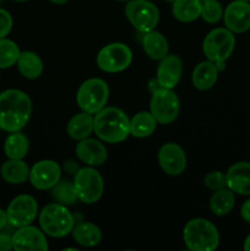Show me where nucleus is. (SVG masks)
I'll use <instances>...</instances> for the list:
<instances>
[{
	"label": "nucleus",
	"instance_id": "1",
	"mask_svg": "<svg viewBox=\"0 0 250 251\" xmlns=\"http://www.w3.org/2000/svg\"><path fill=\"white\" fill-rule=\"evenodd\" d=\"M32 114V100L26 92L10 88L0 93V129L21 131Z\"/></svg>",
	"mask_w": 250,
	"mask_h": 251
},
{
	"label": "nucleus",
	"instance_id": "2",
	"mask_svg": "<svg viewBox=\"0 0 250 251\" xmlns=\"http://www.w3.org/2000/svg\"><path fill=\"white\" fill-rule=\"evenodd\" d=\"M93 132L107 144H120L130 136V119L124 110L104 107L93 115Z\"/></svg>",
	"mask_w": 250,
	"mask_h": 251
},
{
	"label": "nucleus",
	"instance_id": "3",
	"mask_svg": "<svg viewBox=\"0 0 250 251\" xmlns=\"http://www.w3.org/2000/svg\"><path fill=\"white\" fill-rule=\"evenodd\" d=\"M183 240L190 251H213L220 245V233L206 218H193L183 229Z\"/></svg>",
	"mask_w": 250,
	"mask_h": 251
},
{
	"label": "nucleus",
	"instance_id": "4",
	"mask_svg": "<svg viewBox=\"0 0 250 251\" xmlns=\"http://www.w3.org/2000/svg\"><path fill=\"white\" fill-rule=\"evenodd\" d=\"M39 228L51 238H64L71 234L75 217L65 205L59 202L49 203L38 213Z\"/></svg>",
	"mask_w": 250,
	"mask_h": 251
},
{
	"label": "nucleus",
	"instance_id": "5",
	"mask_svg": "<svg viewBox=\"0 0 250 251\" xmlns=\"http://www.w3.org/2000/svg\"><path fill=\"white\" fill-rule=\"evenodd\" d=\"M109 98V87L103 78L92 77L81 83L76 93V102L82 112L95 115L105 107Z\"/></svg>",
	"mask_w": 250,
	"mask_h": 251
},
{
	"label": "nucleus",
	"instance_id": "6",
	"mask_svg": "<svg viewBox=\"0 0 250 251\" xmlns=\"http://www.w3.org/2000/svg\"><path fill=\"white\" fill-rule=\"evenodd\" d=\"M73 183L78 200L86 205L98 202L104 191V181L95 167L78 168L74 176Z\"/></svg>",
	"mask_w": 250,
	"mask_h": 251
},
{
	"label": "nucleus",
	"instance_id": "7",
	"mask_svg": "<svg viewBox=\"0 0 250 251\" xmlns=\"http://www.w3.org/2000/svg\"><path fill=\"white\" fill-rule=\"evenodd\" d=\"M235 48V37L227 27H217L206 34L202 42V51L207 60L225 61Z\"/></svg>",
	"mask_w": 250,
	"mask_h": 251
},
{
	"label": "nucleus",
	"instance_id": "8",
	"mask_svg": "<svg viewBox=\"0 0 250 251\" xmlns=\"http://www.w3.org/2000/svg\"><path fill=\"white\" fill-rule=\"evenodd\" d=\"M150 112L158 124H172L178 118L180 112V102L176 93L169 88H157L152 92Z\"/></svg>",
	"mask_w": 250,
	"mask_h": 251
},
{
	"label": "nucleus",
	"instance_id": "9",
	"mask_svg": "<svg viewBox=\"0 0 250 251\" xmlns=\"http://www.w3.org/2000/svg\"><path fill=\"white\" fill-rule=\"evenodd\" d=\"M124 11L127 21L141 33L154 29L159 22L158 7L149 0H129Z\"/></svg>",
	"mask_w": 250,
	"mask_h": 251
},
{
	"label": "nucleus",
	"instance_id": "10",
	"mask_svg": "<svg viewBox=\"0 0 250 251\" xmlns=\"http://www.w3.org/2000/svg\"><path fill=\"white\" fill-rule=\"evenodd\" d=\"M98 68L108 74H117L126 70L132 63V51L125 43L115 42L103 47L97 54Z\"/></svg>",
	"mask_w": 250,
	"mask_h": 251
},
{
	"label": "nucleus",
	"instance_id": "11",
	"mask_svg": "<svg viewBox=\"0 0 250 251\" xmlns=\"http://www.w3.org/2000/svg\"><path fill=\"white\" fill-rule=\"evenodd\" d=\"M9 225L15 228L32 225L38 215V203L28 194H21L12 199L6 208Z\"/></svg>",
	"mask_w": 250,
	"mask_h": 251
},
{
	"label": "nucleus",
	"instance_id": "12",
	"mask_svg": "<svg viewBox=\"0 0 250 251\" xmlns=\"http://www.w3.org/2000/svg\"><path fill=\"white\" fill-rule=\"evenodd\" d=\"M60 179V166L51 159H42L29 168L28 180L37 190H50Z\"/></svg>",
	"mask_w": 250,
	"mask_h": 251
},
{
	"label": "nucleus",
	"instance_id": "13",
	"mask_svg": "<svg viewBox=\"0 0 250 251\" xmlns=\"http://www.w3.org/2000/svg\"><path fill=\"white\" fill-rule=\"evenodd\" d=\"M12 247L16 251H47V237L41 228L28 225L17 228L12 234Z\"/></svg>",
	"mask_w": 250,
	"mask_h": 251
},
{
	"label": "nucleus",
	"instance_id": "14",
	"mask_svg": "<svg viewBox=\"0 0 250 251\" xmlns=\"http://www.w3.org/2000/svg\"><path fill=\"white\" fill-rule=\"evenodd\" d=\"M158 163L162 171L168 176H180L186 168L185 151L175 142H167L158 151Z\"/></svg>",
	"mask_w": 250,
	"mask_h": 251
},
{
	"label": "nucleus",
	"instance_id": "15",
	"mask_svg": "<svg viewBox=\"0 0 250 251\" xmlns=\"http://www.w3.org/2000/svg\"><path fill=\"white\" fill-rule=\"evenodd\" d=\"M225 26L233 33H244L250 29V2L234 0L223 11Z\"/></svg>",
	"mask_w": 250,
	"mask_h": 251
},
{
	"label": "nucleus",
	"instance_id": "16",
	"mask_svg": "<svg viewBox=\"0 0 250 251\" xmlns=\"http://www.w3.org/2000/svg\"><path fill=\"white\" fill-rule=\"evenodd\" d=\"M183 74V61L175 54H167L159 60L156 71V81L163 88L173 90L179 83Z\"/></svg>",
	"mask_w": 250,
	"mask_h": 251
},
{
	"label": "nucleus",
	"instance_id": "17",
	"mask_svg": "<svg viewBox=\"0 0 250 251\" xmlns=\"http://www.w3.org/2000/svg\"><path fill=\"white\" fill-rule=\"evenodd\" d=\"M75 153L81 162L91 167L102 166L108 158V151L104 145L100 140L90 139V137H86L77 142Z\"/></svg>",
	"mask_w": 250,
	"mask_h": 251
},
{
	"label": "nucleus",
	"instance_id": "18",
	"mask_svg": "<svg viewBox=\"0 0 250 251\" xmlns=\"http://www.w3.org/2000/svg\"><path fill=\"white\" fill-rule=\"evenodd\" d=\"M227 188L234 194L243 196H250V163L249 162H237L228 168L225 173Z\"/></svg>",
	"mask_w": 250,
	"mask_h": 251
},
{
	"label": "nucleus",
	"instance_id": "19",
	"mask_svg": "<svg viewBox=\"0 0 250 251\" xmlns=\"http://www.w3.org/2000/svg\"><path fill=\"white\" fill-rule=\"evenodd\" d=\"M218 78V70L215 63L205 60L199 63L191 74V82L194 87L200 91H207L216 85Z\"/></svg>",
	"mask_w": 250,
	"mask_h": 251
},
{
	"label": "nucleus",
	"instance_id": "20",
	"mask_svg": "<svg viewBox=\"0 0 250 251\" xmlns=\"http://www.w3.org/2000/svg\"><path fill=\"white\" fill-rule=\"evenodd\" d=\"M142 48L149 58L159 61L168 54V41L161 32L152 29L142 36Z\"/></svg>",
	"mask_w": 250,
	"mask_h": 251
},
{
	"label": "nucleus",
	"instance_id": "21",
	"mask_svg": "<svg viewBox=\"0 0 250 251\" xmlns=\"http://www.w3.org/2000/svg\"><path fill=\"white\" fill-rule=\"evenodd\" d=\"M74 240L85 248H93L102 240V232L100 227L91 222H78L71 230Z\"/></svg>",
	"mask_w": 250,
	"mask_h": 251
},
{
	"label": "nucleus",
	"instance_id": "22",
	"mask_svg": "<svg viewBox=\"0 0 250 251\" xmlns=\"http://www.w3.org/2000/svg\"><path fill=\"white\" fill-rule=\"evenodd\" d=\"M66 132L75 141H81L93 132V114L81 112L71 117L66 125Z\"/></svg>",
	"mask_w": 250,
	"mask_h": 251
},
{
	"label": "nucleus",
	"instance_id": "23",
	"mask_svg": "<svg viewBox=\"0 0 250 251\" xmlns=\"http://www.w3.org/2000/svg\"><path fill=\"white\" fill-rule=\"evenodd\" d=\"M1 178L6 183L19 185L25 183L29 176V167L22 159H7L0 168Z\"/></svg>",
	"mask_w": 250,
	"mask_h": 251
},
{
	"label": "nucleus",
	"instance_id": "24",
	"mask_svg": "<svg viewBox=\"0 0 250 251\" xmlns=\"http://www.w3.org/2000/svg\"><path fill=\"white\" fill-rule=\"evenodd\" d=\"M16 65L20 74L28 80H36L43 73V61L41 56L31 50L21 51Z\"/></svg>",
	"mask_w": 250,
	"mask_h": 251
},
{
	"label": "nucleus",
	"instance_id": "25",
	"mask_svg": "<svg viewBox=\"0 0 250 251\" xmlns=\"http://www.w3.org/2000/svg\"><path fill=\"white\" fill-rule=\"evenodd\" d=\"M157 124L151 112H139L130 119V135L137 139L149 137L156 131Z\"/></svg>",
	"mask_w": 250,
	"mask_h": 251
},
{
	"label": "nucleus",
	"instance_id": "26",
	"mask_svg": "<svg viewBox=\"0 0 250 251\" xmlns=\"http://www.w3.org/2000/svg\"><path fill=\"white\" fill-rule=\"evenodd\" d=\"M29 150V141L21 131L10 132L5 139L4 152L5 156L10 159H24Z\"/></svg>",
	"mask_w": 250,
	"mask_h": 251
},
{
	"label": "nucleus",
	"instance_id": "27",
	"mask_svg": "<svg viewBox=\"0 0 250 251\" xmlns=\"http://www.w3.org/2000/svg\"><path fill=\"white\" fill-rule=\"evenodd\" d=\"M235 205L234 193L229 188L216 190L210 198V211L216 216H227Z\"/></svg>",
	"mask_w": 250,
	"mask_h": 251
},
{
	"label": "nucleus",
	"instance_id": "28",
	"mask_svg": "<svg viewBox=\"0 0 250 251\" xmlns=\"http://www.w3.org/2000/svg\"><path fill=\"white\" fill-rule=\"evenodd\" d=\"M200 0H175L172 2V14L180 22H193L201 15Z\"/></svg>",
	"mask_w": 250,
	"mask_h": 251
},
{
	"label": "nucleus",
	"instance_id": "29",
	"mask_svg": "<svg viewBox=\"0 0 250 251\" xmlns=\"http://www.w3.org/2000/svg\"><path fill=\"white\" fill-rule=\"evenodd\" d=\"M50 190L54 200L61 205L70 206L78 200L75 186H74L73 181L70 180H61L60 179Z\"/></svg>",
	"mask_w": 250,
	"mask_h": 251
},
{
	"label": "nucleus",
	"instance_id": "30",
	"mask_svg": "<svg viewBox=\"0 0 250 251\" xmlns=\"http://www.w3.org/2000/svg\"><path fill=\"white\" fill-rule=\"evenodd\" d=\"M21 50L11 39L0 38V69L11 68L17 63Z\"/></svg>",
	"mask_w": 250,
	"mask_h": 251
},
{
	"label": "nucleus",
	"instance_id": "31",
	"mask_svg": "<svg viewBox=\"0 0 250 251\" xmlns=\"http://www.w3.org/2000/svg\"><path fill=\"white\" fill-rule=\"evenodd\" d=\"M223 7L218 0H206L201 4L200 17L207 24H217L223 17Z\"/></svg>",
	"mask_w": 250,
	"mask_h": 251
},
{
	"label": "nucleus",
	"instance_id": "32",
	"mask_svg": "<svg viewBox=\"0 0 250 251\" xmlns=\"http://www.w3.org/2000/svg\"><path fill=\"white\" fill-rule=\"evenodd\" d=\"M203 185L210 190L216 191L220 189L227 188V178H225V173H222L220 171L210 172L203 178Z\"/></svg>",
	"mask_w": 250,
	"mask_h": 251
},
{
	"label": "nucleus",
	"instance_id": "33",
	"mask_svg": "<svg viewBox=\"0 0 250 251\" xmlns=\"http://www.w3.org/2000/svg\"><path fill=\"white\" fill-rule=\"evenodd\" d=\"M12 16L7 10L0 7V38H5L12 29Z\"/></svg>",
	"mask_w": 250,
	"mask_h": 251
},
{
	"label": "nucleus",
	"instance_id": "34",
	"mask_svg": "<svg viewBox=\"0 0 250 251\" xmlns=\"http://www.w3.org/2000/svg\"><path fill=\"white\" fill-rule=\"evenodd\" d=\"M14 249L12 247V235L0 233V251H10Z\"/></svg>",
	"mask_w": 250,
	"mask_h": 251
},
{
	"label": "nucleus",
	"instance_id": "35",
	"mask_svg": "<svg viewBox=\"0 0 250 251\" xmlns=\"http://www.w3.org/2000/svg\"><path fill=\"white\" fill-rule=\"evenodd\" d=\"M240 216L247 223H250V198L245 201L240 208Z\"/></svg>",
	"mask_w": 250,
	"mask_h": 251
},
{
	"label": "nucleus",
	"instance_id": "36",
	"mask_svg": "<svg viewBox=\"0 0 250 251\" xmlns=\"http://www.w3.org/2000/svg\"><path fill=\"white\" fill-rule=\"evenodd\" d=\"M6 225H9V221H7V213L5 210L0 208V230L2 228L6 227Z\"/></svg>",
	"mask_w": 250,
	"mask_h": 251
},
{
	"label": "nucleus",
	"instance_id": "37",
	"mask_svg": "<svg viewBox=\"0 0 250 251\" xmlns=\"http://www.w3.org/2000/svg\"><path fill=\"white\" fill-rule=\"evenodd\" d=\"M215 65L217 68L218 73H220V71H223L225 69V61H216Z\"/></svg>",
	"mask_w": 250,
	"mask_h": 251
},
{
	"label": "nucleus",
	"instance_id": "38",
	"mask_svg": "<svg viewBox=\"0 0 250 251\" xmlns=\"http://www.w3.org/2000/svg\"><path fill=\"white\" fill-rule=\"evenodd\" d=\"M243 249L245 251H250V234L245 238L244 240V245H243Z\"/></svg>",
	"mask_w": 250,
	"mask_h": 251
},
{
	"label": "nucleus",
	"instance_id": "39",
	"mask_svg": "<svg viewBox=\"0 0 250 251\" xmlns=\"http://www.w3.org/2000/svg\"><path fill=\"white\" fill-rule=\"evenodd\" d=\"M50 2H53V4H56V5H63L65 4V2H68L69 0H49Z\"/></svg>",
	"mask_w": 250,
	"mask_h": 251
},
{
	"label": "nucleus",
	"instance_id": "40",
	"mask_svg": "<svg viewBox=\"0 0 250 251\" xmlns=\"http://www.w3.org/2000/svg\"><path fill=\"white\" fill-rule=\"evenodd\" d=\"M15 1H17V2H25V1H28V0H15Z\"/></svg>",
	"mask_w": 250,
	"mask_h": 251
},
{
	"label": "nucleus",
	"instance_id": "41",
	"mask_svg": "<svg viewBox=\"0 0 250 251\" xmlns=\"http://www.w3.org/2000/svg\"><path fill=\"white\" fill-rule=\"evenodd\" d=\"M166 1H168V2H173V1H175V0H166Z\"/></svg>",
	"mask_w": 250,
	"mask_h": 251
},
{
	"label": "nucleus",
	"instance_id": "42",
	"mask_svg": "<svg viewBox=\"0 0 250 251\" xmlns=\"http://www.w3.org/2000/svg\"><path fill=\"white\" fill-rule=\"evenodd\" d=\"M118 1H124V2L126 1V2H127V1H129V0H118Z\"/></svg>",
	"mask_w": 250,
	"mask_h": 251
},
{
	"label": "nucleus",
	"instance_id": "43",
	"mask_svg": "<svg viewBox=\"0 0 250 251\" xmlns=\"http://www.w3.org/2000/svg\"><path fill=\"white\" fill-rule=\"evenodd\" d=\"M243 1H249L250 2V0H243Z\"/></svg>",
	"mask_w": 250,
	"mask_h": 251
},
{
	"label": "nucleus",
	"instance_id": "44",
	"mask_svg": "<svg viewBox=\"0 0 250 251\" xmlns=\"http://www.w3.org/2000/svg\"><path fill=\"white\" fill-rule=\"evenodd\" d=\"M200 1H206V0H200Z\"/></svg>",
	"mask_w": 250,
	"mask_h": 251
},
{
	"label": "nucleus",
	"instance_id": "45",
	"mask_svg": "<svg viewBox=\"0 0 250 251\" xmlns=\"http://www.w3.org/2000/svg\"><path fill=\"white\" fill-rule=\"evenodd\" d=\"M2 1V0H0V2H1Z\"/></svg>",
	"mask_w": 250,
	"mask_h": 251
}]
</instances>
